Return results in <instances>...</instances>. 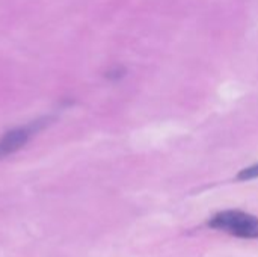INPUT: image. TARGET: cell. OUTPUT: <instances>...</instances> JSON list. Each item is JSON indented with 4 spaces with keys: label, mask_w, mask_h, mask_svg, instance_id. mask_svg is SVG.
<instances>
[{
    "label": "cell",
    "mask_w": 258,
    "mask_h": 257,
    "mask_svg": "<svg viewBox=\"0 0 258 257\" xmlns=\"http://www.w3.org/2000/svg\"><path fill=\"white\" fill-rule=\"evenodd\" d=\"M32 133L29 132L27 127H20V129H14L8 133H5V136L0 139V159L20 150L29 139Z\"/></svg>",
    "instance_id": "7a4b0ae2"
},
{
    "label": "cell",
    "mask_w": 258,
    "mask_h": 257,
    "mask_svg": "<svg viewBox=\"0 0 258 257\" xmlns=\"http://www.w3.org/2000/svg\"><path fill=\"white\" fill-rule=\"evenodd\" d=\"M257 177H258V164L257 165L249 167V168H246V170H243V171H240V173H239V176H237V179H239V180H251V179H257Z\"/></svg>",
    "instance_id": "3957f363"
},
{
    "label": "cell",
    "mask_w": 258,
    "mask_h": 257,
    "mask_svg": "<svg viewBox=\"0 0 258 257\" xmlns=\"http://www.w3.org/2000/svg\"><path fill=\"white\" fill-rule=\"evenodd\" d=\"M210 226L213 229L227 230L240 238L258 236V218L240 211L221 212L210 221Z\"/></svg>",
    "instance_id": "6da1fadb"
}]
</instances>
